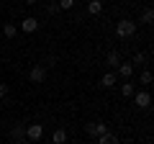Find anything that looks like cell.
Segmentation results:
<instances>
[{
  "instance_id": "obj_15",
  "label": "cell",
  "mask_w": 154,
  "mask_h": 144,
  "mask_svg": "<svg viewBox=\"0 0 154 144\" xmlns=\"http://www.w3.org/2000/svg\"><path fill=\"white\" fill-rule=\"evenodd\" d=\"M134 93H136V88H134V83H123V85H121V95H123V98H131Z\"/></svg>"
},
{
  "instance_id": "obj_22",
  "label": "cell",
  "mask_w": 154,
  "mask_h": 144,
  "mask_svg": "<svg viewBox=\"0 0 154 144\" xmlns=\"http://www.w3.org/2000/svg\"><path fill=\"white\" fill-rule=\"evenodd\" d=\"M13 144H28V142H13Z\"/></svg>"
},
{
  "instance_id": "obj_13",
  "label": "cell",
  "mask_w": 154,
  "mask_h": 144,
  "mask_svg": "<svg viewBox=\"0 0 154 144\" xmlns=\"http://www.w3.org/2000/svg\"><path fill=\"white\" fill-rule=\"evenodd\" d=\"M51 142H54V144H64V142H67V131H64V129H54Z\"/></svg>"
},
{
  "instance_id": "obj_16",
  "label": "cell",
  "mask_w": 154,
  "mask_h": 144,
  "mask_svg": "<svg viewBox=\"0 0 154 144\" xmlns=\"http://www.w3.org/2000/svg\"><path fill=\"white\" fill-rule=\"evenodd\" d=\"M152 21H154V11H152V8H146V11L141 13V23H144V26H149Z\"/></svg>"
},
{
  "instance_id": "obj_23",
  "label": "cell",
  "mask_w": 154,
  "mask_h": 144,
  "mask_svg": "<svg viewBox=\"0 0 154 144\" xmlns=\"http://www.w3.org/2000/svg\"><path fill=\"white\" fill-rule=\"evenodd\" d=\"M93 144H95V142H93Z\"/></svg>"
},
{
  "instance_id": "obj_6",
  "label": "cell",
  "mask_w": 154,
  "mask_h": 144,
  "mask_svg": "<svg viewBox=\"0 0 154 144\" xmlns=\"http://www.w3.org/2000/svg\"><path fill=\"white\" fill-rule=\"evenodd\" d=\"M116 70H118V72H116V77H123V80H128L134 75V64H131V62H121Z\"/></svg>"
},
{
  "instance_id": "obj_11",
  "label": "cell",
  "mask_w": 154,
  "mask_h": 144,
  "mask_svg": "<svg viewBox=\"0 0 154 144\" xmlns=\"http://www.w3.org/2000/svg\"><path fill=\"white\" fill-rule=\"evenodd\" d=\"M105 64H108L110 70H116V67L121 64V54H118V52H108V57H105Z\"/></svg>"
},
{
  "instance_id": "obj_2",
  "label": "cell",
  "mask_w": 154,
  "mask_h": 144,
  "mask_svg": "<svg viewBox=\"0 0 154 144\" xmlns=\"http://www.w3.org/2000/svg\"><path fill=\"white\" fill-rule=\"evenodd\" d=\"M41 136H44V124L26 126V142H41Z\"/></svg>"
},
{
  "instance_id": "obj_19",
  "label": "cell",
  "mask_w": 154,
  "mask_h": 144,
  "mask_svg": "<svg viewBox=\"0 0 154 144\" xmlns=\"http://www.w3.org/2000/svg\"><path fill=\"white\" fill-rule=\"evenodd\" d=\"M144 62H146V54H141V52L134 54V67H136V64H144Z\"/></svg>"
},
{
  "instance_id": "obj_1",
  "label": "cell",
  "mask_w": 154,
  "mask_h": 144,
  "mask_svg": "<svg viewBox=\"0 0 154 144\" xmlns=\"http://www.w3.org/2000/svg\"><path fill=\"white\" fill-rule=\"evenodd\" d=\"M134 33H136V21L121 18V21L116 23V36H118V39H131Z\"/></svg>"
},
{
  "instance_id": "obj_10",
  "label": "cell",
  "mask_w": 154,
  "mask_h": 144,
  "mask_svg": "<svg viewBox=\"0 0 154 144\" xmlns=\"http://www.w3.org/2000/svg\"><path fill=\"white\" fill-rule=\"evenodd\" d=\"M116 83H118V77H116V72H105L103 77H100V88H113Z\"/></svg>"
},
{
  "instance_id": "obj_4",
  "label": "cell",
  "mask_w": 154,
  "mask_h": 144,
  "mask_svg": "<svg viewBox=\"0 0 154 144\" xmlns=\"http://www.w3.org/2000/svg\"><path fill=\"white\" fill-rule=\"evenodd\" d=\"M28 77H31V83L41 85V83L46 80V67H44V64H33L31 72H28Z\"/></svg>"
},
{
  "instance_id": "obj_18",
  "label": "cell",
  "mask_w": 154,
  "mask_h": 144,
  "mask_svg": "<svg viewBox=\"0 0 154 144\" xmlns=\"http://www.w3.org/2000/svg\"><path fill=\"white\" fill-rule=\"evenodd\" d=\"M57 5H59L62 11H69V8H75V0H59Z\"/></svg>"
},
{
  "instance_id": "obj_7",
  "label": "cell",
  "mask_w": 154,
  "mask_h": 144,
  "mask_svg": "<svg viewBox=\"0 0 154 144\" xmlns=\"http://www.w3.org/2000/svg\"><path fill=\"white\" fill-rule=\"evenodd\" d=\"M21 28L26 33H33V31H38V21L33 16H28V18H23V21H21Z\"/></svg>"
},
{
  "instance_id": "obj_21",
  "label": "cell",
  "mask_w": 154,
  "mask_h": 144,
  "mask_svg": "<svg viewBox=\"0 0 154 144\" xmlns=\"http://www.w3.org/2000/svg\"><path fill=\"white\" fill-rule=\"evenodd\" d=\"M26 3H28V5H36V3H38V0H26Z\"/></svg>"
},
{
  "instance_id": "obj_9",
  "label": "cell",
  "mask_w": 154,
  "mask_h": 144,
  "mask_svg": "<svg viewBox=\"0 0 154 144\" xmlns=\"http://www.w3.org/2000/svg\"><path fill=\"white\" fill-rule=\"evenodd\" d=\"M95 144H121V139L116 136V134H110V131H105V134H100V136L95 139Z\"/></svg>"
},
{
  "instance_id": "obj_3",
  "label": "cell",
  "mask_w": 154,
  "mask_h": 144,
  "mask_svg": "<svg viewBox=\"0 0 154 144\" xmlns=\"http://www.w3.org/2000/svg\"><path fill=\"white\" fill-rule=\"evenodd\" d=\"M85 131H88L90 136H95V139H98L100 134H105V131H108V124H103V121H90V124H85Z\"/></svg>"
},
{
  "instance_id": "obj_8",
  "label": "cell",
  "mask_w": 154,
  "mask_h": 144,
  "mask_svg": "<svg viewBox=\"0 0 154 144\" xmlns=\"http://www.w3.org/2000/svg\"><path fill=\"white\" fill-rule=\"evenodd\" d=\"M11 136H13V142H26V126L23 124H16L11 129Z\"/></svg>"
},
{
  "instance_id": "obj_17",
  "label": "cell",
  "mask_w": 154,
  "mask_h": 144,
  "mask_svg": "<svg viewBox=\"0 0 154 144\" xmlns=\"http://www.w3.org/2000/svg\"><path fill=\"white\" fill-rule=\"evenodd\" d=\"M139 83H141V85H149V83H152V72L144 70V72H141V77H139Z\"/></svg>"
},
{
  "instance_id": "obj_5",
  "label": "cell",
  "mask_w": 154,
  "mask_h": 144,
  "mask_svg": "<svg viewBox=\"0 0 154 144\" xmlns=\"http://www.w3.org/2000/svg\"><path fill=\"white\" fill-rule=\"evenodd\" d=\"M134 103H136L139 108H149V103H152V95H149L146 90H139V93H134Z\"/></svg>"
},
{
  "instance_id": "obj_20",
  "label": "cell",
  "mask_w": 154,
  "mask_h": 144,
  "mask_svg": "<svg viewBox=\"0 0 154 144\" xmlns=\"http://www.w3.org/2000/svg\"><path fill=\"white\" fill-rule=\"evenodd\" d=\"M5 95H8V85L0 83V98H5Z\"/></svg>"
},
{
  "instance_id": "obj_14",
  "label": "cell",
  "mask_w": 154,
  "mask_h": 144,
  "mask_svg": "<svg viewBox=\"0 0 154 144\" xmlns=\"http://www.w3.org/2000/svg\"><path fill=\"white\" fill-rule=\"evenodd\" d=\"M3 33H5V39H16V33H18L16 23H5V26H3Z\"/></svg>"
},
{
  "instance_id": "obj_12",
  "label": "cell",
  "mask_w": 154,
  "mask_h": 144,
  "mask_svg": "<svg viewBox=\"0 0 154 144\" xmlns=\"http://www.w3.org/2000/svg\"><path fill=\"white\" fill-rule=\"evenodd\" d=\"M88 13L90 16H100V13H103V3H100V0H90L88 3Z\"/></svg>"
}]
</instances>
